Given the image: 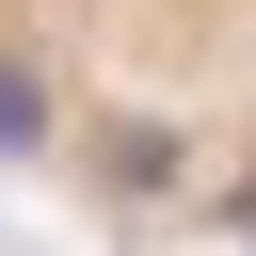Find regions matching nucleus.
I'll use <instances>...</instances> for the list:
<instances>
[{
	"instance_id": "nucleus-1",
	"label": "nucleus",
	"mask_w": 256,
	"mask_h": 256,
	"mask_svg": "<svg viewBox=\"0 0 256 256\" xmlns=\"http://www.w3.org/2000/svg\"><path fill=\"white\" fill-rule=\"evenodd\" d=\"M0 144L256 208V0H0Z\"/></svg>"
}]
</instances>
